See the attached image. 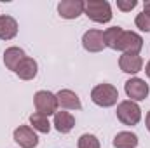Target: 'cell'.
<instances>
[{"label": "cell", "mask_w": 150, "mask_h": 148, "mask_svg": "<svg viewBox=\"0 0 150 148\" xmlns=\"http://www.w3.org/2000/svg\"><path fill=\"white\" fill-rule=\"evenodd\" d=\"M91 99L94 105L103 106V108H110L117 103L119 99V91L113 87L112 84H100L91 91Z\"/></svg>", "instance_id": "cell-1"}, {"label": "cell", "mask_w": 150, "mask_h": 148, "mask_svg": "<svg viewBox=\"0 0 150 148\" xmlns=\"http://www.w3.org/2000/svg\"><path fill=\"white\" fill-rule=\"evenodd\" d=\"M86 16L96 23H108L112 19V7L105 0H89L84 7Z\"/></svg>", "instance_id": "cell-2"}, {"label": "cell", "mask_w": 150, "mask_h": 148, "mask_svg": "<svg viewBox=\"0 0 150 148\" xmlns=\"http://www.w3.org/2000/svg\"><path fill=\"white\" fill-rule=\"evenodd\" d=\"M117 118L124 124V125H136L142 118V110L140 106L131 101V99H126V101H120L117 105Z\"/></svg>", "instance_id": "cell-3"}, {"label": "cell", "mask_w": 150, "mask_h": 148, "mask_svg": "<svg viewBox=\"0 0 150 148\" xmlns=\"http://www.w3.org/2000/svg\"><path fill=\"white\" fill-rule=\"evenodd\" d=\"M33 103H35L37 113H42V115H45V117L54 115L56 110H58L56 94H52V92H49V91H38L37 94L33 96Z\"/></svg>", "instance_id": "cell-4"}, {"label": "cell", "mask_w": 150, "mask_h": 148, "mask_svg": "<svg viewBox=\"0 0 150 148\" xmlns=\"http://www.w3.org/2000/svg\"><path fill=\"white\" fill-rule=\"evenodd\" d=\"M143 49V38L134 32H122L117 51H122L124 54H140Z\"/></svg>", "instance_id": "cell-5"}, {"label": "cell", "mask_w": 150, "mask_h": 148, "mask_svg": "<svg viewBox=\"0 0 150 148\" xmlns=\"http://www.w3.org/2000/svg\"><path fill=\"white\" fill-rule=\"evenodd\" d=\"M124 91L127 94V98H131V101H143L147 99L150 89H149V84L138 77L134 78H129L126 84H124Z\"/></svg>", "instance_id": "cell-6"}, {"label": "cell", "mask_w": 150, "mask_h": 148, "mask_svg": "<svg viewBox=\"0 0 150 148\" xmlns=\"http://www.w3.org/2000/svg\"><path fill=\"white\" fill-rule=\"evenodd\" d=\"M86 2L82 0H61L58 4V12L65 19H77L84 12Z\"/></svg>", "instance_id": "cell-7"}, {"label": "cell", "mask_w": 150, "mask_h": 148, "mask_svg": "<svg viewBox=\"0 0 150 148\" xmlns=\"http://www.w3.org/2000/svg\"><path fill=\"white\" fill-rule=\"evenodd\" d=\"M82 45L87 52H100L105 49V38L101 30H87L82 37Z\"/></svg>", "instance_id": "cell-8"}, {"label": "cell", "mask_w": 150, "mask_h": 148, "mask_svg": "<svg viewBox=\"0 0 150 148\" xmlns=\"http://www.w3.org/2000/svg\"><path fill=\"white\" fill-rule=\"evenodd\" d=\"M14 141L21 148H35L38 145V138L30 125H19L14 131Z\"/></svg>", "instance_id": "cell-9"}, {"label": "cell", "mask_w": 150, "mask_h": 148, "mask_svg": "<svg viewBox=\"0 0 150 148\" xmlns=\"http://www.w3.org/2000/svg\"><path fill=\"white\" fill-rule=\"evenodd\" d=\"M119 66L124 73H138L143 66V59L140 54H122L119 59Z\"/></svg>", "instance_id": "cell-10"}, {"label": "cell", "mask_w": 150, "mask_h": 148, "mask_svg": "<svg viewBox=\"0 0 150 148\" xmlns=\"http://www.w3.org/2000/svg\"><path fill=\"white\" fill-rule=\"evenodd\" d=\"M56 99H58V106H61V108H67V110H80L82 108L79 96L70 89H61L56 94Z\"/></svg>", "instance_id": "cell-11"}, {"label": "cell", "mask_w": 150, "mask_h": 148, "mask_svg": "<svg viewBox=\"0 0 150 148\" xmlns=\"http://www.w3.org/2000/svg\"><path fill=\"white\" fill-rule=\"evenodd\" d=\"M25 58H26V54L21 47H9L4 52V63H5L7 70H12V72H16V68L19 66V63Z\"/></svg>", "instance_id": "cell-12"}, {"label": "cell", "mask_w": 150, "mask_h": 148, "mask_svg": "<svg viewBox=\"0 0 150 148\" xmlns=\"http://www.w3.org/2000/svg\"><path fill=\"white\" fill-rule=\"evenodd\" d=\"M75 125V117L68 111H56L54 113V127L58 132L67 134L74 129Z\"/></svg>", "instance_id": "cell-13"}, {"label": "cell", "mask_w": 150, "mask_h": 148, "mask_svg": "<svg viewBox=\"0 0 150 148\" xmlns=\"http://www.w3.org/2000/svg\"><path fill=\"white\" fill-rule=\"evenodd\" d=\"M37 72H38V65H37V61L32 59V58H25L19 63V66L16 68V75L21 80H32V78H35Z\"/></svg>", "instance_id": "cell-14"}, {"label": "cell", "mask_w": 150, "mask_h": 148, "mask_svg": "<svg viewBox=\"0 0 150 148\" xmlns=\"http://www.w3.org/2000/svg\"><path fill=\"white\" fill-rule=\"evenodd\" d=\"M18 35V21L11 16H0V38L11 40Z\"/></svg>", "instance_id": "cell-15"}, {"label": "cell", "mask_w": 150, "mask_h": 148, "mask_svg": "<svg viewBox=\"0 0 150 148\" xmlns=\"http://www.w3.org/2000/svg\"><path fill=\"white\" fill-rule=\"evenodd\" d=\"M113 147L115 148H136L138 147V136L129 131L117 132L113 138Z\"/></svg>", "instance_id": "cell-16"}, {"label": "cell", "mask_w": 150, "mask_h": 148, "mask_svg": "<svg viewBox=\"0 0 150 148\" xmlns=\"http://www.w3.org/2000/svg\"><path fill=\"white\" fill-rule=\"evenodd\" d=\"M122 28L120 26H112V28H107L103 32V38H105V47H110L113 51H117V45H119V40L122 35Z\"/></svg>", "instance_id": "cell-17"}, {"label": "cell", "mask_w": 150, "mask_h": 148, "mask_svg": "<svg viewBox=\"0 0 150 148\" xmlns=\"http://www.w3.org/2000/svg\"><path fill=\"white\" fill-rule=\"evenodd\" d=\"M30 124L33 125V131L38 132H49L51 131V124H49V118L42 113H32L30 115Z\"/></svg>", "instance_id": "cell-18"}, {"label": "cell", "mask_w": 150, "mask_h": 148, "mask_svg": "<svg viewBox=\"0 0 150 148\" xmlns=\"http://www.w3.org/2000/svg\"><path fill=\"white\" fill-rule=\"evenodd\" d=\"M79 148H100V140L94 134H82L79 138Z\"/></svg>", "instance_id": "cell-19"}, {"label": "cell", "mask_w": 150, "mask_h": 148, "mask_svg": "<svg viewBox=\"0 0 150 148\" xmlns=\"http://www.w3.org/2000/svg\"><path fill=\"white\" fill-rule=\"evenodd\" d=\"M134 23H136V26H138L142 32H150V16L149 14H145V12L138 14L136 19H134Z\"/></svg>", "instance_id": "cell-20"}, {"label": "cell", "mask_w": 150, "mask_h": 148, "mask_svg": "<svg viewBox=\"0 0 150 148\" xmlns=\"http://www.w3.org/2000/svg\"><path fill=\"white\" fill-rule=\"evenodd\" d=\"M138 5L136 0H117V9H120L122 12H129Z\"/></svg>", "instance_id": "cell-21"}, {"label": "cell", "mask_w": 150, "mask_h": 148, "mask_svg": "<svg viewBox=\"0 0 150 148\" xmlns=\"http://www.w3.org/2000/svg\"><path fill=\"white\" fill-rule=\"evenodd\" d=\"M143 12H145V14H149V16H150V0H149V2H145V4H143Z\"/></svg>", "instance_id": "cell-22"}, {"label": "cell", "mask_w": 150, "mask_h": 148, "mask_svg": "<svg viewBox=\"0 0 150 148\" xmlns=\"http://www.w3.org/2000/svg\"><path fill=\"white\" fill-rule=\"evenodd\" d=\"M145 122H147V129L150 131V111L147 113V118H145Z\"/></svg>", "instance_id": "cell-23"}, {"label": "cell", "mask_w": 150, "mask_h": 148, "mask_svg": "<svg viewBox=\"0 0 150 148\" xmlns=\"http://www.w3.org/2000/svg\"><path fill=\"white\" fill-rule=\"evenodd\" d=\"M145 73H147V77H150V61L147 63V66H145Z\"/></svg>", "instance_id": "cell-24"}]
</instances>
